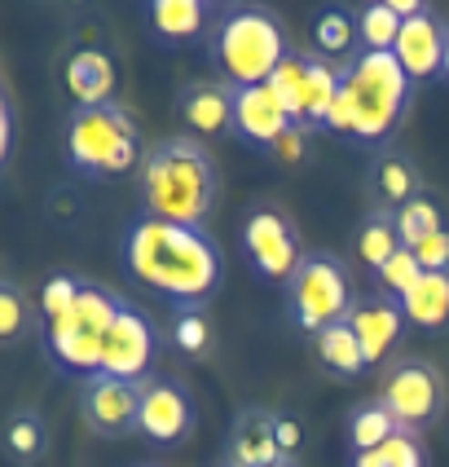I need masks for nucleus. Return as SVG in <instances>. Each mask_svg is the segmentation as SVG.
Returning a JSON list of instances; mask_svg holds the SVG:
<instances>
[{
    "label": "nucleus",
    "instance_id": "f257e3e1",
    "mask_svg": "<svg viewBox=\"0 0 449 467\" xmlns=\"http://www.w3.org/2000/svg\"><path fill=\"white\" fill-rule=\"evenodd\" d=\"M119 265L137 291H150L172 313H203L225 283V256L208 225L158 216H137L124 230Z\"/></svg>",
    "mask_w": 449,
    "mask_h": 467
},
{
    "label": "nucleus",
    "instance_id": "f03ea898",
    "mask_svg": "<svg viewBox=\"0 0 449 467\" xmlns=\"http://www.w3.org/2000/svg\"><path fill=\"white\" fill-rule=\"evenodd\" d=\"M216 194H220V172L199 137H158L137 168L141 216L208 225Z\"/></svg>",
    "mask_w": 449,
    "mask_h": 467
},
{
    "label": "nucleus",
    "instance_id": "7ed1b4c3",
    "mask_svg": "<svg viewBox=\"0 0 449 467\" xmlns=\"http://www.w3.org/2000/svg\"><path fill=\"white\" fill-rule=\"evenodd\" d=\"M291 57L287 26L264 5H220V18L208 36V62L230 88L269 84Z\"/></svg>",
    "mask_w": 449,
    "mask_h": 467
},
{
    "label": "nucleus",
    "instance_id": "20e7f679",
    "mask_svg": "<svg viewBox=\"0 0 449 467\" xmlns=\"http://www.w3.org/2000/svg\"><path fill=\"white\" fill-rule=\"evenodd\" d=\"M343 98L352 106V141L383 146L414 102V79L401 71L393 53L357 49L343 62Z\"/></svg>",
    "mask_w": 449,
    "mask_h": 467
},
{
    "label": "nucleus",
    "instance_id": "39448f33",
    "mask_svg": "<svg viewBox=\"0 0 449 467\" xmlns=\"http://www.w3.org/2000/svg\"><path fill=\"white\" fill-rule=\"evenodd\" d=\"M141 132L119 102L76 106L66 115V163L79 177H124L141 168Z\"/></svg>",
    "mask_w": 449,
    "mask_h": 467
},
{
    "label": "nucleus",
    "instance_id": "423d86ee",
    "mask_svg": "<svg viewBox=\"0 0 449 467\" xmlns=\"http://www.w3.org/2000/svg\"><path fill=\"white\" fill-rule=\"evenodd\" d=\"M352 274L335 252H304L287 278V317L304 336H321L352 317Z\"/></svg>",
    "mask_w": 449,
    "mask_h": 467
},
{
    "label": "nucleus",
    "instance_id": "0eeeda50",
    "mask_svg": "<svg viewBox=\"0 0 449 467\" xmlns=\"http://www.w3.org/2000/svg\"><path fill=\"white\" fill-rule=\"evenodd\" d=\"M379 401L383 410L393 415V423L401 432H414L432 428L436 419L445 415V379L441 370L423 358H401L383 370V384H379Z\"/></svg>",
    "mask_w": 449,
    "mask_h": 467
},
{
    "label": "nucleus",
    "instance_id": "6e6552de",
    "mask_svg": "<svg viewBox=\"0 0 449 467\" xmlns=\"http://www.w3.org/2000/svg\"><path fill=\"white\" fill-rule=\"evenodd\" d=\"M238 247H242V260L247 269L264 278V283H282L295 274L300 265V238H295V225L278 208H251L238 225Z\"/></svg>",
    "mask_w": 449,
    "mask_h": 467
},
{
    "label": "nucleus",
    "instance_id": "1a4fd4ad",
    "mask_svg": "<svg viewBox=\"0 0 449 467\" xmlns=\"http://www.w3.org/2000/svg\"><path fill=\"white\" fill-rule=\"evenodd\" d=\"M194 432V392L177 375H150L141 384V410H137V437L150 445H185Z\"/></svg>",
    "mask_w": 449,
    "mask_h": 467
},
{
    "label": "nucleus",
    "instance_id": "9d476101",
    "mask_svg": "<svg viewBox=\"0 0 449 467\" xmlns=\"http://www.w3.org/2000/svg\"><path fill=\"white\" fill-rule=\"evenodd\" d=\"M155 348H158L155 322L124 296L119 317L106 331V344H102V375L128 379V384H146L155 375Z\"/></svg>",
    "mask_w": 449,
    "mask_h": 467
},
{
    "label": "nucleus",
    "instance_id": "9b49d317",
    "mask_svg": "<svg viewBox=\"0 0 449 467\" xmlns=\"http://www.w3.org/2000/svg\"><path fill=\"white\" fill-rule=\"evenodd\" d=\"M137 410H141V384L110 379V375L79 384V419L106 441L137 432Z\"/></svg>",
    "mask_w": 449,
    "mask_h": 467
},
{
    "label": "nucleus",
    "instance_id": "f8f14e48",
    "mask_svg": "<svg viewBox=\"0 0 449 467\" xmlns=\"http://www.w3.org/2000/svg\"><path fill=\"white\" fill-rule=\"evenodd\" d=\"M177 115L199 141L234 137V88L220 79H194L177 93Z\"/></svg>",
    "mask_w": 449,
    "mask_h": 467
},
{
    "label": "nucleus",
    "instance_id": "ddd939ff",
    "mask_svg": "<svg viewBox=\"0 0 449 467\" xmlns=\"http://www.w3.org/2000/svg\"><path fill=\"white\" fill-rule=\"evenodd\" d=\"M291 119L278 93L269 84H251V88H234V137L256 146V150H273V141L291 129Z\"/></svg>",
    "mask_w": 449,
    "mask_h": 467
},
{
    "label": "nucleus",
    "instance_id": "4468645a",
    "mask_svg": "<svg viewBox=\"0 0 449 467\" xmlns=\"http://www.w3.org/2000/svg\"><path fill=\"white\" fill-rule=\"evenodd\" d=\"M141 9H146L150 36L168 49L189 45V40H208L220 18V5H211V0H150Z\"/></svg>",
    "mask_w": 449,
    "mask_h": 467
},
{
    "label": "nucleus",
    "instance_id": "2eb2a0df",
    "mask_svg": "<svg viewBox=\"0 0 449 467\" xmlns=\"http://www.w3.org/2000/svg\"><path fill=\"white\" fill-rule=\"evenodd\" d=\"M348 327H352V336H357V344H362V353H366L370 370H374V366H383V358L393 353L396 339H401V331H405L401 300L383 296V291H374V296H366V300H357V305H352Z\"/></svg>",
    "mask_w": 449,
    "mask_h": 467
},
{
    "label": "nucleus",
    "instance_id": "dca6fc26",
    "mask_svg": "<svg viewBox=\"0 0 449 467\" xmlns=\"http://www.w3.org/2000/svg\"><path fill=\"white\" fill-rule=\"evenodd\" d=\"M393 57L401 62V71L423 84V79L441 76V57H445V23L427 9L419 18H405L401 23V36L393 45Z\"/></svg>",
    "mask_w": 449,
    "mask_h": 467
},
{
    "label": "nucleus",
    "instance_id": "f3484780",
    "mask_svg": "<svg viewBox=\"0 0 449 467\" xmlns=\"http://www.w3.org/2000/svg\"><path fill=\"white\" fill-rule=\"evenodd\" d=\"M282 459L287 454L278 450V437H273V410H260V406L238 410L225 441V467H273Z\"/></svg>",
    "mask_w": 449,
    "mask_h": 467
},
{
    "label": "nucleus",
    "instance_id": "a211bd4d",
    "mask_svg": "<svg viewBox=\"0 0 449 467\" xmlns=\"http://www.w3.org/2000/svg\"><path fill=\"white\" fill-rule=\"evenodd\" d=\"M66 88L76 106H110L115 102V57L102 45H79L66 57Z\"/></svg>",
    "mask_w": 449,
    "mask_h": 467
},
{
    "label": "nucleus",
    "instance_id": "6ab92c4d",
    "mask_svg": "<svg viewBox=\"0 0 449 467\" xmlns=\"http://www.w3.org/2000/svg\"><path fill=\"white\" fill-rule=\"evenodd\" d=\"M343 93V67H335L321 53H304V129L326 132L331 129V110Z\"/></svg>",
    "mask_w": 449,
    "mask_h": 467
},
{
    "label": "nucleus",
    "instance_id": "aec40b11",
    "mask_svg": "<svg viewBox=\"0 0 449 467\" xmlns=\"http://www.w3.org/2000/svg\"><path fill=\"white\" fill-rule=\"evenodd\" d=\"M0 450H5V459H14V463H23V467L40 463L45 450H49V423H45V415L36 406L9 410L5 423H0Z\"/></svg>",
    "mask_w": 449,
    "mask_h": 467
},
{
    "label": "nucleus",
    "instance_id": "412c9836",
    "mask_svg": "<svg viewBox=\"0 0 449 467\" xmlns=\"http://www.w3.org/2000/svg\"><path fill=\"white\" fill-rule=\"evenodd\" d=\"M313 353H317V362H321V370H326L331 379H340V384H352V379H362L370 370L366 353H362V344H357L348 322L313 336Z\"/></svg>",
    "mask_w": 449,
    "mask_h": 467
},
{
    "label": "nucleus",
    "instance_id": "4be33fe9",
    "mask_svg": "<svg viewBox=\"0 0 449 467\" xmlns=\"http://www.w3.org/2000/svg\"><path fill=\"white\" fill-rule=\"evenodd\" d=\"M401 313L419 331H445L449 327V274H423L401 300Z\"/></svg>",
    "mask_w": 449,
    "mask_h": 467
},
{
    "label": "nucleus",
    "instance_id": "5701e85b",
    "mask_svg": "<svg viewBox=\"0 0 449 467\" xmlns=\"http://www.w3.org/2000/svg\"><path fill=\"white\" fill-rule=\"evenodd\" d=\"M313 45L321 57H340L348 62L352 53H357V18L340 9V5H326V9H317L313 18Z\"/></svg>",
    "mask_w": 449,
    "mask_h": 467
},
{
    "label": "nucleus",
    "instance_id": "b1692460",
    "mask_svg": "<svg viewBox=\"0 0 449 467\" xmlns=\"http://www.w3.org/2000/svg\"><path fill=\"white\" fill-rule=\"evenodd\" d=\"M374 185H379V203H383V212L405 208L414 194H423L419 168L401 155H383L374 163Z\"/></svg>",
    "mask_w": 449,
    "mask_h": 467
},
{
    "label": "nucleus",
    "instance_id": "393cba45",
    "mask_svg": "<svg viewBox=\"0 0 449 467\" xmlns=\"http://www.w3.org/2000/svg\"><path fill=\"white\" fill-rule=\"evenodd\" d=\"M401 252V234H396V221L393 212H370L366 221H362V230H357V256L366 260L370 269L379 274L388 260Z\"/></svg>",
    "mask_w": 449,
    "mask_h": 467
},
{
    "label": "nucleus",
    "instance_id": "a878e982",
    "mask_svg": "<svg viewBox=\"0 0 449 467\" xmlns=\"http://www.w3.org/2000/svg\"><path fill=\"white\" fill-rule=\"evenodd\" d=\"M401 428L393 423V415L383 410V401L374 397V401H362V406H352V415H348V445H352V454H366L374 445H383L388 437H396Z\"/></svg>",
    "mask_w": 449,
    "mask_h": 467
},
{
    "label": "nucleus",
    "instance_id": "bb28decb",
    "mask_svg": "<svg viewBox=\"0 0 449 467\" xmlns=\"http://www.w3.org/2000/svg\"><path fill=\"white\" fill-rule=\"evenodd\" d=\"M396 221V234H401V247H419L423 238H432L436 230H445V216L436 208V199L432 194H414L405 208L393 212Z\"/></svg>",
    "mask_w": 449,
    "mask_h": 467
},
{
    "label": "nucleus",
    "instance_id": "cd10ccee",
    "mask_svg": "<svg viewBox=\"0 0 449 467\" xmlns=\"http://www.w3.org/2000/svg\"><path fill=\"white\" fill-rule=\"evenodd\" d=\"M36 322H40V313L23 296V286L0 278V344H18L23 336L36 331Z\"/></svg>",
    "mask_w": 449,
    "mask_h": 467
},
{
    "label": "nucleus",
    "instance_id": "c85d7f7f",
    "mask_svg": "<svg viewBox=\"0 0 449 467\" xmlns=\"http://www.w3.org/2000/svg\"><path fill=\"white\" fill-rule=\"evenodd\" d=\"M396 36H401V18L388 9V0H374L357 9V45L370 53H393Z\"/></svg>",
    "mask_w": 449,
    "mask_h": 467
},
{
    "label": "nucleus",
    "instance_id": "c756f323",
    "mask_svg": "<svg viewBox=\"0 0 449 467\" xmlns=\"http://www.w3.org/2000/svg\"><path fill=\"white\" fill-rule=\"evenodd\" d=\"M348 467H427V450H423L414 432H396V437H388L366 454H352Z\"/></svg>",
    "mask_w": 449,
    "mask_h": 467
},
{
    "label": "nucleus",
    "instance_id": "7c9ffc66",
    "mask_svg": "<svg viewBox=\"0 0 449 467\" xmlns=\"http://www.w3.org/2000/svg\"><path fill=\"white\" fill-rule=\"evenodd\" d=\"M269 88L278 93V102H282V110H287L291 119L304 129V53L291 49V57L273 71V79H269ZM309 132V129H304Z\"/></svg>",
    "mask_w": 449,
    "mask_h": 467
},
{
    "label": "nucleus",
    "instance_id": "2f4dec72",
    "mask_svg": "<svg viewBox=\"0 0 449 467\" xmlns=\"http://www.w3.org/2000/svg\"><path fill=\"white\" fill-rule=\"evenodd\" d=\"M423 278V269H419V260H414V252L410 247H401L379 274H374V283H379V291L383 296H393V300H405L410 296V286Z\"/></svg>",
    "mask_w": 449,
    "mask_h": 467
},
{
    "label": "nucleus",
    "instance_id": "473e14b6",
    "mask_svg": "<svg viewBox=\"0 0 449 467\" xmlns=\"http://www.w3.org/2000/svg\"><path fill=\"white\" fill-rule=\"evenodd\" d=\"M410 252H414L423 274H449V225L436 230L432 238H423L419 247H410Z\"/></svg>",
    "mask_w": 449,
    "mask_h": 467
},
{
    "label": "nucleus",
    "instance_id": "72a5a7b5",
    "mask_svg": "<svg viewBox=\"0 0 449 467\" xmlns=\"http://www.w3.org/2000/svg\"><path fill=\"white\" fill-rule=\"evenodd\" d=\"M172 344H177L181 353H203V348H208V322H203V313H177Z\"/></svg>",
    "mask_w": 449,
    "mask_h": 467
},
{
    "label": "nucleus",
    "instance_id": "f704fd0d",
    "mask_svg": "<svg viewBox=\"0 0 449 467\" xmlns=\"http://www.w3.org/2000/svg\"><path fill=\"white\" fill-rule=\"evenodd\" d=\"M304 141H309V132L300 129V124H291V129L273 141V150H269V155L282 159V163H295V159H304Z\"/></svg>",
    "mask_w": 449,
    "mask_h": 467
},
{
    "label": "nucleus",
    "instance_id": "c9c22d12",
    "mask_svg": "<svg viewBox=\"0 0 449 467\" xmlns=\"http://www.w3.org/2000/svg\"><path fill=\"white\" fill-rule=\"evenodd\" d=\"M273 437H278V450L291 459V450L300 445V423L291 415H278V410H273Z\"/></svg>",
    "mask_w": 449,
    "mask_h": 467
},
{
    "label": "nucleus",
    "instance_id": "e433bc0d",
    "mask_svg": "<svg viewBox=\"0 0 449 467\" xmlns=\"http://www.w3.org/2000/svg\"><path fill=\"white\" fill-rule=\"evenodd\" d=\"M9 146H14V115H9V98L0 93V168L9 159Z\"/></svg>",
    "mask_w": 449,
    "mask_h": 467
},
{
    "label": "nucleus",
    "instance_id": "4c0bfd02",
    "mask_svg": "<svg viewBox=\"0 0 449 467\" xmlns=\"http://www.w3.org/2000/svg\"><path fill=\"white\" fill-rule=\"evenodd\" d=\"M441 76L449 79V23H445V57H441Z\"/></svg>",
    "mask_w": 449,
    "mask_h": 467
},
{
    "label": "nucleus",
    "instance_id": "58836bf2",
    "mask_svg": "<svg viewBox=\"0 0 449 467\" xmlns=\"http://www.w3.org/2000/svg\"><path fill=\"white\" fill-rule=\"evenodd\" d=\"M273 467H295V463H291V459H282V463H273Z\"/></svg>",
    "mask_w": 449,
    "mask_h": 467
},
{
    "label": "nucleus",
    "instance_id": "ea45409f",
    "mask_svg": "<svg viewBox=\"0 0 449 467\" xmlns=\"http://www.w3.org/2000/svg\"><path fill=\"white\" fill-rule=\"evenodd\" d=\"M0 93H5V88H0Z\"/></svg>",
    "mask_w": 449,
    "mask_h": 467
}]
</instances>
